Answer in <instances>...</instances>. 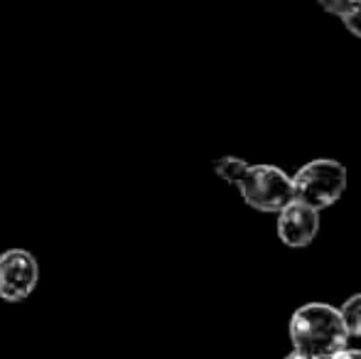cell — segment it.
<instances>
[{
	"instance_id": "obj_1",
	"label": "cell",
	"mask_w": 361,
	"mask_h": 359,
	"mask_svg": "<svg viewBox=\"0 0 361 359\" xmlns=\"http://www.w3.org/2000/svg\"><path fill=\"white\" fill-rule=\"evenodd\" d=\"M349 330L344 325L342 310L324 303H310L293 312L290 320V340L295 352L314 359H332L347 350Z\"/></svg>"
},
{
	"instance_id": "obj_2",
	"label": "cell",
	"mask_w": 361,
	"mask_h": 359,
	"mask_svg": "<svg viewBox=\"0 0 361 359\" xmlns=\"http://www.w3.org/2000/svg\"><path fill=\"white\" fill-rule=\"evenodd\" d=\"M295 200L314 207V209H327L332 207L347 190V168L337 160L319 158L302 165L295 173Z\"/></svg>"
},
{
	"instance_id": "obj_3",
	"label": "cell",
	"mask_w": 361,
	"mask_h": 359,
	"mask_svg": "<svg viewBox=\"0 0 361 359\" xmlns=\"http://www.w3.org/2000/svg\"><path fill=\"white\" fill-rule=\"evenodd\" d=\"M238 190L248 205L261 212H278L281 214L295 200L293 178L273 165H251L243 180L238 182Z\"/></svg>"
},
{
	"instance_id": "obj_4",
	"label": "cell",
	"mask_w": 361,
	"mask_h": 359,
	"mask_svg": "<svg viewBox=\"0 0 361 359\" xmlns=\"http://www.w3.org/2000/svg\"><path fill=\"white\" fill-rule=\"evenodd\" d=\"M39 283V264L27 249H8L0 254V298L23 303Z\"/></svg>"
},
{
	"instance_id": "obj_5",
	"label": "cell",
	"mask_w": 361,
	"mask_h": 359,
	"mask_svg": "<svg viewBox=\"0 0 361 359\" xmlns=\"http://www.w3.org/2000/svg\"><path fill=\"white\" fill-rule=\"evenodd\" d=\"M319 231V212L314 207L305 205L300 200H293L278 217V234L283 244L300 249V246L312 244V239Z\"/></svg>"
},
{
	"instance_id": "obj_6",
	"label": "cell",
	"mask_w": 361,
	"mask_h": 359,
	"mask_svg": "<svg viewBox=\"0 0 361 359\" xmlns=\"http://www.w3.org/2000/svg\"><path fill=\"white\" fill-rule=\"evenodd\" d=\"M248 168H251V165H248L246 160L231 158V155H228V158H219L214 165V170L221 175V180L231 182V185H236V187H238V182L243 180V175H246Z\"/></svg>"
},
{
	"instance_id": "obj_7",
	"label": "cell",
	"mask_w": 361,
	"mask_h": 359,
	"mask_svg": "<svg viewBox=\"0 0 361 359\" xmlns=\"http://www.w3.org/2000/svg\"><path fill=\"white\" fill-rule=\"evenodd\" d=\"M342 317H344V325H347L349 335L361 337V293L352 296L347 303H344V305H342Z\"/></svg>"
},
{
	"instance_id": "obj_8",
	"label": "cell",
	"mask_w": 361,
	"mask_h": 359,
	"mask_svg": "<svg viewBox=\"0 0 361 359\" xmlns=\"http://www.w3.org/2000/svg\"><path fill=\"white\" fill-rule=\"evenodd\" d=\"M342 20L349 28V32L361 37V0H352V8H349V13Z\"/></svg>"
},
{
	"instance_id": "obj_9",
	"label": "cell",
	"mask_w": 361,
	"mask_h": 359,
	"mask_svg": "<svg viewBox=\"0 0 361 359\" xmlns=\"http://www.w3.org/2000/svg\"><path fill=\"white\" fill-rule=\"evenodd\" d=\"M317 3L322 5L327 13L339 15V18H344V15L349 13V8H352V0H317Z\"/></svg>"
},
{
	"instance_id": "obj_10",
	"label": "cell",
	"mask_w": 361,
	"mask_h": 359,
	"mask_svg": "<svg viewBox=\"0 0 361 359\" xmlns=\"http://www.w3.org/2000/svg\"><path fill=\"white\" fill-rule=\"evenodd\" d=\"M332 359H361V352L359 350H344L339 355H334Z\"/></svg>"
},
{
	"instance_id": "obj_11",
	"label": "cell",
	"mask_w": 361,
	"mask_h": 359,
	"mask_svg": "<svg viewBox=\"0 0 361 359\" xmlns=\"http://www.w3.org/2000/svg\"><path fill=\"white\" fill-rule=\"evenodd\" d=\"M286 359H314V357H310V355H302V352H293L290 357H286Z\"/></svg>"
}]
</instances>
